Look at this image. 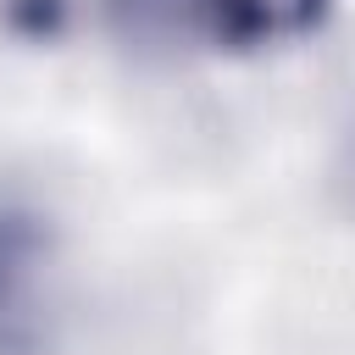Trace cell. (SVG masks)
<instances>
[{"label": "cell", "mask_w": 355, "mask_h": 355, "mask_svg": "<svg viewBox=\"0 0 355 355\" xmlns=\"http://www.w3.org/2000/svg\"><path fill=\"white\" fill-rule=\"evenodd\" d=\"M55 322V233L22 205L0 200V355H44Z\"/></svg>", "instance_id": "6da1fadb"}, {"label": "cell", "mask_w": 355, "mask_h": 355, "mask_svg": "<svg viewBox=\"0 0 355 355\" xmlns=\"http://www.w3.org/2000/svg\"><path fill=\"white\" fill-rule=\"evenodd\" d=\"M333 183H338V194H344V211L355 216V133L344 139V155H338V172H333Z\"/></svg>", "instance_id": "7a4b0ae2"}]
</instances>
